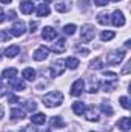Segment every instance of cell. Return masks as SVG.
<instances>
[{"instance_id": "obj_8", "label": "cell", "mask_w": 131, "mask_h": 132, "mask_svg": "<svg viewBox=\"0 0 131 132\" xmlns=\"http://www.w3.org/2000/svg\"><path fill=\"white\" fill-rule=\"evenodd\" d=\"M111 23H113L114 26H117V28H120V26H123V25H125V17H123L122 11H114V12H113Z\"/></svg>"}, {"instance_id": "obj_10", "label": "cell", "mask_w": 131, "mask_h": 132, "mask_svg": "<svg viewBox=\"0 0 131 132\" xmlns=\"http://www.w3.org/2000/svg\"><path fill=\"white\" fill-rule=\"evenodd\" d=\"M54 8H56L57 12H68L69 8H71V2L69 0H57Z\"/></svg>"}, {"instance_id": "obj_36", "label": "cell", "mask_w": 131, "mask_h": 132, "mask_svg": "<svg viewBox=\"0 0 131 132\" xmlns=\"http://www.w3.org/2000/svg\"><path fill=\"white\" fill-rule=\"evenodd\" d=\"M77 52H80L82 55H88L90 54V51L86 48H82V46H77Z\"/></svg>"}, {"instance_id": "obj_11", "label": "cell", "mask_w": 131, "mask_h": 132, "mask_svg": "<svg viewBox=\"0 0 131 132\" xmlns=\"http://www.w3.org/2000/svg\"><path fill=\"white\" fill-rule=\"evenodd\" d=\"M9 86L14 89V91H23L25 88H26V85H25V81L22 80V78H11L9 80Z\"/></svg>"}, {"instance_id": "obj_47", "label": "cell", "mask_w": 131, "mask_h": 132, "mask_svg": "<svg viewBox=\"0 0 131 132\" xmlns=\"http://www.w3.org/2000/svg\"><path fill=\"white\" fill-rule=\"evenodd\" d=\"M49 2H51V0H45V5H48V3H49Z\"/></svg>"}, {"instance_id": "obj_13", "label": "cell", "mask_w": 131, "mask_h": 132, "mask_svg": "<svg viewBox=\"0 0 131 132\" xmlns=\"http://www.w3.org/2000/svg\"><path fill=\"white\" fill-rule=\"evenodd\" d=\"M20 11H22L23 14H31V12L34 11L33 2H30V0H23V2L20 3Z\"/></svg>"}, {"instance_id": "obj_34", "label": "cell", "mask_w": 131, "mask_h": 132, "mask_svg": "<svg viewBox=\"0 0 131 132\" xmlns=\"http://www.w3.org/2000/svg\"><path fill=\"white\" fill-rule=\"evenodd\" d=\"M23 106H25L28 111H35V108H37V104H35L34 101H25V103H23Z\"/></svg>"}, {"instance_id": "obj_21", "label": "cell", "mask_w": 131, "mask_h": 132, "mask_svg": "<svg viewBox=\"0 0 131 132\" xmlns=\"http://www.w3.org/2000/svg\"><path fill=\"white\" fill-rule=\"evenodd\" d=\"M2 75H3V78L11 80V78H14V77L17 75V69H16V68H8V69H5V71L2 72Z\"/></svg>"}, {"instance_id": "obj_29", "label": "cell", "mask_w": 131, "mask_h": 132, "mask_svg": "<svg viewBox=\"0 0 131 132\" xmlns=\"http://www.w3.org/2000/svg\"><path fill=\"white\" fill-rule=\"evenodd\" d=\"M76 29H77V28H76V25H72V23H71V25H66L65 28H63L65 34H68V35H72V34L76 32Z\"/></svg>"}, {"instance_id": "obj_26", "label": "cell", "mask_w": 131, "mask_h": 132, "mask_svg": "<svg viewBox=\"0 0 131 132\" xmlns=\"http://www.w3.org/2000/svg\"><path fill=\"white\" fill-rule=\"evenodd\" d=\"M114 35L116 34L113 32V31H103V32L100 34V38H102V42H110L111 38H114Z\"/></svg>"}, {"instance_id": "obj_44", "label": "cell", "mask_w": 131, "mask_h": 132, "mask_svg": "<svg viewBox=\"0 0 131 132\" xmlns=\"http://www.w3.org/2000/svg\"><path fill=\"white\" fill-rule=\"evenodd\" d=\"M5 95V89H3V85L0 86V97H3Z\"/></svg>"}, {"instance_id": "obj_31", "label": "cell", "mask_w": 131, "mask_h": 132, "mask_svg": "<svg viewBox=\"0 0 131 132\" xmlns=\"http://www.w3.org/2000/svg\"><path fill=\"white\" fill-rule=\"evenodd\" d=\"M102 86H103V91L106 92V91H113V89L116 88V83H113V81H105Z\"/></svg>"}, {"instance_id": "obj_18", "label": "cell", "mask_w": 131, "mask_h": 132, "mask_svg": "<svg viewBox=\"0 0 131 132\" xmlns=\"http://www.w3.org/2000/svg\"><path fill=\"white\" fill-rule=\"evenodd\" d=\"M25 118V111H22L20 108H12L11 109V120H22Z\"/></svg>"}, {"instance_id": "obj_3", "label": "cell", "mask_w": 131, "mask_h": 132, "mask_svg": "<svg viewBox=\"0 0 131 132\" xmlns=\"http://www.w3.org/2000/svg\"><path fill=\"white\" fill-rule=\"evenodd\" d=\"M125 59V51H114L106 55V63L108 65H119Z\"/></svg>"}, {"instance_id": "obj_15", "label": "cell", "mask_w": 131, "mask_h": 132, "mask_svg": "<svg viewBox=\"0 0 131 132\" xmlns=\"http://www.w3.org/2000/svg\"><path fill=\"white\" fill-rule=\"evenodd\" d=\"M117 126H119V128H120L123 132L130 131V128H131V118H130V117H123V118H120V120L117 121Z\"/></svg>"}, {"instance_id": "obj_42", "label": "cell", "mask_w": 131, "mask_h": 132, "mask_svg": "<svg viewBox=\"0 0 131 132\" xmlns=\"http://www.w3.org/2000/svg\"><path fill=\"white\" fill-rule=\"evenodd\" d=\"M5 19H6V17H5V14H3V11H2V8H0V23H2V22H3Z\"/></svg>"}, {"instance_id": "obj_39", "label": "cell", "mask_w": 131, "mask_h": 132, "mask_svg": "<svg viewBox=\"0 0 131 132\" xmlns=\"http://www.w3.org/2000/svg\"><path fill=\"white\" fill-rule=\"evenodd\" d=\"M20 132H35V128H33V126H23Z\"/></svg>"}, {"instance_id": "obj_49", "label": "cell", "mask_w": 131, "mask_h": 132, "mask_svg": "<svg viewBox=\"0 0 131 132\" xmlns=\"http://www.w3.org/2000/svg\"><path fill=\"white\" fill-rule=\"evenodd\" d=\"M111 2H119V0H111Z\"/></svg>"}, {"instance_id": "obj_40", "label": "cell", "mask_w": 131, "mask_h": 132, "mask_svg": "<svg viewBox=\"0 0 131 132\" xmlns=\"http://www.w3.org/2000/svg\"><path fill=\"white\" fill-rule=\"evenodd\" d=\"M130 68H131V62H128V63H127V66L122 69V74H128V72H130Z\"/></svg>"}, {"instance_id": "obj_45", "label": "cell", "mask_w": 131, "mask_h": 132, "mask_svg": "<svg viewBox=\"0 0 131 132\" xmlns=\"http://www.w3.org/2000/svg\"><path fill=\"white\" fill-rule=\"evenodd\" d=\"M3 118V109H2V106H0V120Z\"/></svg>"}, {"instance_id": "obj_22", "label": "cell", "mask_w": 131, "mask_h": 132, "mask_svg": "<svg viewBox=\"0 0 131 132\" xmlns=\"http://www.w3.org/2000/svg\"><path fill=\"white\" fill-rule=\"evenodd\" d=\"M65 65H66V68H69V69H77V68H79V60L74 59V57H68L65 60Z\"/></svg>"}, {"instance_id": "obj_30", "label": "cell", "mask_w": 131, "mask_h": 132, "mask_svg": "<svg viewBox=\"0 0 131 132\" xmlns=\"http://www.w3.org/2000/svg\"><path fill=\"white\" fill-rule=\"evenodd\" d=\"M102 66H103L102 59H96V60L91 62V68H93V69H102Z\"/></svg>"}, {"instance_id": "obj_16", "label": "cell", "mask_w": 131, "mask_h": 132, "mask_svg": "<svg viewBox=\"0 0 131 132\" xmlns=\"http://www.w3.org/2000/svg\"><path fill=\"white\" fill-rule=\"evenodd\" d=\"M85 114H86V120H88V121H99V115L96 114V109H94V106H90V108H86Z\"/></svg>"}, {"instance_id": "obj_24", "label": "cell", "mask_w": 131, "mask_h": 132, "mask_svg": "<svg viewBox=\"0 0 131 132\" xmlns=\"http://www.w3.org/2000/svg\"><path fill=\"white\" fill-rule=\"evenodd\" d=\"M51 126L57 128V129H62V128H65V123L60 117H54V118H51Z\"/></svg>"}, {"instance_id": "obj_9", "label": "cell", "mask_w": 131, "mask_h": 132, "mask_svg": "<svg viewBox=\"0 0 131 132\" xmlns=\"http://www.w3.org/2000/svg\"><path fill=\"white\" fill-rule=\"evenodd\" d=\"M42 37H43V40H46V42L54 40V38L57 37V31H56L54 28H51V26H45L43 31H42Z\"/></svg>"}, {"instance_id": "obj_27", "label": "cell", "mask_w": 131, "mask_h": 132, "mask_svg": "<svg viewBox=\"0 0 131 132\" xmlns=\"http://www.w3.org/2000/svg\"><path fill=\"white\" fill-rule=\"evenodd\" d=\"M100 111H102L103 114H106L108 117H110V115H113V108H111L108 103H102V104H100Z\"/></svg>"}, {"instance_id": "obj_32", "label": "cell", "mask_w": 131, "mask_h": 132, "mask_svg": "<svg viewBox=\"0 0 131 132\" xmlns=\"http://www.w3.org/2000/svg\"><path fill=\"white\" fill-rule=\"evenodd\" d=\"M11 40V34H8L6 31H0V42H9Z\"/></svg>"}, {"instance_id": "obj_20", "label": "cell", "mask_w": 131, "mask_h": 132, "mask_svg": "<svg viewBox=\"0 0 131 132\" xmlns=\"http://www.w3.org/2000/svg\"><path fill=\"white\" fill-rule=\"evenodd\" d=\"M22 77H23L25 80L33 81L34 78H35V71H34L33 68H25V69H23V72H22Z\"/></svg>"}, {"instance_id": "obj_48", "label": "cell", "mask_w": 131, "mask_h": 132, "mask_svg": "<svg viewBox=\"0 0 131 132\" xmlns=\"http://www.w3.org/2000/svg\"><path fill=\"white\" fill-rule=\"evenodd\" d=\"M42 132H51V131L49 129H45V131H42Z\"/></svg>"}, {"instance_id": "obj_41", "label": "cell", "mask_w": 131, "mask_h": 132, "mask_svg": "<svg viewBox=\"0 0 131 132\" xmlns=\"http://www.w3.org/2000/svg\"><path fill=\"white\" fill-rule=\"evenodd\" d=\"M9 101H11V103H17V101H19V98H17V97H14V95H11V97H9Z\"/></svg>"}, {"instance_id": "obj_37", "label": "cell", "mask_w": 131, "mask_h": 132, "mask_svg": "<svg viewBox=\"0 0 131 132\" xmlns=\"http://www.w3.org/2000/svg\"><path fill=\"white\" fill-rule=\"evenodd\" d=\"M37 26H39L37 22H31V23H30V32H35V31H37Z\"/></svg>"}, {"instance_id": "obj_4", "label": "cell", "mask_w": 131, "mask_h": 132, "mask_svg": "<svg viewBox=\"0 0 131 132\" xmlns=\"http://www.w3.org/2000/svg\"><path fill=\"white\" fill-rule=\"evenodd\" d=\"M65 71V62L63 60H56L53 65H51V77L56 78L59 75H62Z\"/></svg>"}, {"instance_id": "obj_23", "label": "cell", "mask_w": 131, "mask_h": 132, "mask_svg": "<svg viewBox=\"0 0 131 132\" xmlns=\"http://www.w3.org/2000/svg\"><path fill=\"white\" fill-rule=\"evenodd\" d=\"M49 6L48 5H40L39 6V9H37V15L39 17H46V15H49Z\"/></svg>"}, {"instance_id": "obj_19", "label": "cell", "mask_w": 131, "mask_h": 132, "mask_svg": "<svg viewBox=\"0 0 131 132\" xmlns=\"http://www.w3.org/2000/svg\"><path fill=\"white\" fill-rule=\"evenodd\" d=\"M45 120H46V115L42 114V112H37V114L31 115V123L33 125H43Z\"/></svg>"}, {"instance_id": "obj_28", "label": "cell", "mask_w": 131, "mask_h": 132, "mask_svg": "<svg viewBox=\"0 0 131 132\" xmlns=\"http://www.w3.org/2000/svg\"><path fill=\"white\" fill-rule=\"evenodd\" d=\"M103 75L106 77V81H113V83H117V74L114 72H103Z\"/></svg>"}, {"instance_id": "obj_35", "label": "cell", "mask_w": 131, "mask_h": 132, "mask_svg": "<svg viewBox=\"0 0 131 132\" xmlns=\"http://www.w3.org/2000/svg\"><path fill=\"white\" fill-rule=\"evenodd\" d=\"M97 86H99V81L97 80H96V81L93 80V81H91V86H90V92H91V94L97 92Z\"/></svg>"}, {"instance_id": "obj_7", "label": "cell", "mask_w": 131, "mask_h": 132, "mask_svg": "<svg viewBox=\"0 0 131 132\" xmlns=\"http://www.w3.org/2000/svg\"><path fill=\"white\" fill-rule=\"evenodd\" d=\"M26 31V26H25V23L23 22H16L14 25H12V28H11V35H14V37H20V35H23Z\"/></svg>"}, {"instance_id": "obj_14", "label": "cell", "mask_w": 131, "mask_h": 132, "mask_svg": "<svg viewBox=\"0 0 131 132\" xmlns=\"http://www.w3.org/2000/svg\"><path fill=\"white\" fill-rule=\"evenodd\" d=\"M20 52V48L17 46V45H12V46H8L6 49H5V55L8 57V59H14L17 54Z\"/></svg>"}, {"instance_id": "obj_38", "label": "cell", "mask_w": 131, "mask_h": 132, "mask_svg": "<svg viewBox=\"0 0 131 132\" xmlns=\"http://www.w3.org/2000/svg\"><path fill=\"white\" fill-rule=\"evenodd\" d=\"M108 2H110V0H94V3H96L97 6H106Z\"/></svg>"}, {"instance_id": "obj_50", "label": "cell", "mask_w": 131, "mask_h": 132, "mask_svg": "<svg viewBox=\"0 0 131 132\" xmlns=\"http://www.w3.org/2000/svg\"><path fill=\"white\" fill-rule=\"evenodd\" d=\"M0 52H2V51H0ZM0 60H2V54H0Z\"/></svg>"}, {"instance_id": "obj_33", "label": "cell", "mask_w": 131, "mask_h": 132, "mask_svg": "<svg viewBox=\"0 0 131 132\" xmlns=\"http://www.w3.org/2000/svg\"><path fill=\"white\" fill-rule=\"evenodd\" d=\"M119 101H120V104H122V108H123V109H130V101H128L127 97H120Z\"/></svg>"}, {"instance_id": "obj_1", "label": "cell", "mask_w": 131, "mask_h": 132, "mask_svg": "<svg viewBox=\"0 0 131 132\" xmlns=\"http://www.w3.org/2000/svg\"><path fill=\"white\" fill-rule=\"evenodd\" d=\"M62 101H63V95L59 91H53L43 97V104L46 108H56V106L62 104Z\"/></svg>"}, {"instance_id": "obj_25", "label": "cell", "mask_w": 131, "mask_h": 132, "mask_svg": "<svg viewBox=\"0 0 131 132\" xmlns=\"http://www.w3.org/2000/svg\"><path fill=\"white\" fill-rule=\"evenodd\" d=\"M97 22L100 25H108V23H110V15H108V12H100L97 15Z\"/></svg>"}, {"instance_id": "obj_2", "label": "cell", "mask_w": 131, "mask_h": 132, "mask_svg": "<svg viewBox=\"0 0 131 132\" xmlns=\"http://www.w3.org/2000/svg\"><path fill=\"white\" fill-rule=\"evenodd\" d=\"M94 35H96V31H94V28H93L91 25H83V26H82V31H80V38H82V42L90 43V42L94 38Z\"/></svg>"}, {"instance_id": "obj_5", "label": "cell", "mask_w": 131, "mask_h": 132, "mask_svg": "<svg viewBox=\"0 0 131 132\" xmlns=\"http://www.w3.org/2000/svg\"><path fill=\"white\" fill-rule=\"evenodd\" d=\"M48 55H49V49H48L46 46H39V48L34 51L33 59L35 62H43L45 59H48Z\"/></svg>"}, {"instance_id": "obj_17", "label": "cell", "mask_w": 131, "mask_h": 132, "mask_svg": "<svg viewBox=\"0 0 131 132\" xmlns=\"http://www.w3.org/2000/svg\"><path fill=\"white\" fill-rule=\"evenodd\" d=\"M66 48V40L65 38H59L54 45H53V51L54 52H63Z\"/></svg>"}, {"instance_id": "obj_46", "label": "cell", "mask_w": 131, "mask_h": 132, "mask_svg": "<svg viewBox=\"0 0 131 132\" xmlns=\"http://www.w3.org/2000/svg\"><path fill=\"white\" fill-rule=\"evenodd\" d=\"M2 3H11V0H0Z\"/></svg>"}, {"instance_id": "obj_43", "label": "cell", "mask_w": 131, "mask_h": 132, "mask_svg": "<svg viewBox=\"0 0 131 132\" xmlns=\"http://www.w3.org/2000/svg\"><path fill=\"white\" fill-rule=\"evenodd\" d=\"M8 15H9L8 19H14V17H16V12H14V11H9V14H8Z\"/></svg>"}, {"instance_id": "obj_12", "label": "cell", "mask_w": 131, "mask_h": 132, "mask_svg": "<svg viewBox=\"0 0 131 132\" xmlns=\"http://www.w3.org/2000/svg\"><path fill=\"white\" fill-rule=\"evenodd\" d=\"M85 111H86L85 103H82V101H74L72 103V112L76 115H85Z\"/></svg>"}, {"instance_id": "obj_6", "label": "cell", "mask_w": 131, "mask_h": 132, "mask_svg": "<svg viewBox=\"0 0 131 132\" xmlns=\"http://www.w3.org/2000/svg\"><path fill=\"white\" fill-rule=\"evenodd\" d=\"M83 88H85V83H83V80H82V78H79V80H76V81L72 83L69 94H71L72 97H79V95H82Z\"/></svg>"}]
</instances>
